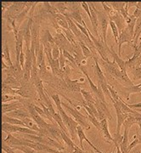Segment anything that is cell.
<instances>
[{"mask_svg": "<svg viewBox=\"0 0 141 153\" xmlns=\"http://www.w3.org/2000/svg\"><path fill=\"white\" fill-rule=\"evenodd\" d=\"M99 61L100 62L101 66L105 68V70L106 71V72L110 74L111 76H112L113 78H115L116 80L119 81L122 83H124L129 86H134V82L130 80V78L128 77L127 71H121V69L119 68V66H117L115 61H105L101 58H99Z\"/></svg>", "mask_w": 141, "mask_h": 153, "instance_id": "1", "label": "cell"}, {"mask_svg": "<svg viewBox=\"0 0 141 153\" xmlns=\"http://www.w3.org/2000/svg\"><path fill=\"white\" fill-rule=\"evenodd\" d=\"M51 98L53 99L54 104H55L56 107H57V110H58V112H59L60 114V116H61L62 120L64 122L65 127L67 128L68 131L70 133L71 140H74L75 138H76V135L77 134H76V128H77V126L79 125V124H78L72 117H69L68 115L65 113V111H64V109L62 108V104H61V101H60V95H59L58 94H51Z\"/></svg>", "mask_w": 141, "mask_h": 153, "instance_id": "2", "label": "cell"}, {"mask_svg": "<svg viewBox=\"0 0 141 153\" xmlns=\"http://www.w3.org/2000/svg\"><path fill=\"white\" fill-rule=\"evenodd\" d=\"M62 96L64 97V98L70 103V105L71 106H70L69 105L65 104L64 102H61V104H62V106H64L65 107V109L70 113L72 117H73V118H74V120L76 121V123L79 124V125L81 126L82 128H85L86 130H88V129H90V126L89 124L88 123V117L86 115H83L82 114L81 112L78 111L77 109V107L75 106V105L73 104V102L70 100V99L67 98L65 95L64 94H62Z\"/></svg>", "mask_w": 141, "mask_h": 153, "instance_id": "3", "label": "cell"}, {"mask_svg": "<svg viewBox=\"0 0 141 153\" xmlns=\"http://www.w3.org/2000/svg\"><path fill=\"white\" fill-rule=\"evenodd\" d=\"M98 21L100 24V29H101V33H102V39L104 41L105 45H107V41H106V37H107V28H108L109 22L110 19L105 14V12L103 11L97 10Z\"/></svg>", "mask_w": 141, "mask_h": 153, "instance_id": "4", "label": "cell"}, {"mask_svg": "<svg viewBox=\"0 0 141 153\" xmlns=\"http://www.w3.org/2000/svg\"><path fill=\"white\" fill-rule=\"evenodd\" d=\"M26 6H27V3H22V2L13 3V4L5 11V15H4L3 16H9L16 19V17L25 10Z\"/></svg>", "mask_w": 141, "mask_h": 153, "instance_id": "5", "label": "cell"}, {"mask_svg": "<svg viewBox=\"0 0 141 153\" xmlns=\"http://www.w3.org/2000/svg\"><path fill=\"white\" fill-rule=\"evenodd\" d=\"M125 43L128 44L132 47L134 46V36L131 34L127 27H125L119 34V39H118V55L121 56V49H122V45Z\"/></svg>", "mask_w": 141, "mask_h": 153, "instance_id": "6", "label": "cell"}, {"mask_svg": "<svg viewBox=\"0 0 141 153\" xmlns=\"http://www.w3.org/2000/svg\"><path fill=\"white\" fill-rule=\"evenodd\" d=\"M6 75H10L16 77L19 82H22L23 76H24V70L22 69V66L20 63L16 61V63L10 66L8 70H5Z\"/></svg>", "mask_w": 141, "mask_h": 153, "instance_id": "7", "label": "cell"}, {"mask_svg": "<svg viewBox=\"0 0 141 153\" xmlns=\"http://www.w3.org/2000/svg\"><path fill=\"white\" fill-rule=\"evenodd\" d=\"M88 7H89V10H90V14H91V18L89 19L90 22L92 23L93 28H94V32L95 33V36L96 38L100 39L102 38V37L99 38V33H98V16H97V9L95 8V6L94 4V3H91V2H88Z\"/></svg>", "mask_w": 141, "mask_h": 153, "instance_id": "8", "label": "cell"}, {"mask_svg": "<svg viewBox=\"0 0 141 153\" xmlns=\"http://www.w3.org/2000/svg\"><path fill=\"white\" fill-rule=\"evenodd\" d=\"M105 49H106V51H108L109 53L111 55L112 58H113V61H115V63L119 66L121 71H127V67H126V64H125V60H122V57L119 56L118 54L115 51L113 46H111V48H109L108 45H105Z\"/></svg>", "mask_w": 141, "mask_h": 153, "instance_id": "9", "label": "cell"}, {"mask_svg": "<svg viewBox=\"0 0 141 153\" xmlns=\"http://www.w3.org/2000/svg\"><path fill=\"white\" fill-rule=\"evenodd\" d=\"M65 82L66 88L68 90H70L71 92H74V93H78V92H81L82 90V85L83 83H81L79 79H76V80H71L69 78L68 76H65Z\"/></svg>", "mask_w": 141, "mask_h": 153, "instance_id": "10", "label": "cell"}, {"mask_svg": "<svg viewBox=\"0 0 141 153\" xmlns=\"http://www.w3.org/2000/svg\"><path fill=\"white\" fill-rule=\"evenodd\" d=\"M76 134H77V136H78V138H79V142H80V148H81L82 151H85L84 150V147H83V144H82V142H83V140H85L86 142H88V144L91 146V147L97 153H103L101 151H99V149H98L97 147H95L94 145H93L92 143L89 141V140L88 139L87 136L85 135V133H84V131H83V128H82L81 126L78 125L77 126V128H76Z\"/></svg>", "mask_w": 141, "mask_h": 153, "instance_id": "11", "label": "cell"}, {"mask_svg": "<svg viewBox=\"0 0 141 153\" xmlns=\"http://www.w3.org/2000/svg\"><path fill=\"white\" fill-rule=\"evenodd\" d=\"M112 103H113V105H114L115 109H116V112H117V134H120V131H121V127L123 125V123H124L125 119L128 117L127 115H125L122 110L120 108V106L118 105L115 102L114 100H112Z\"/></svg>", "mask_w": 141, "mask_h": 153, "instance_id": "12", "label": "cell"}, {"mask_svg": "<svg viewBox=\"0 0 141 153\" xmlns=\"http://www.w3.org/2000/svg\"><path fill=\"white\" fill-rule=\"evenodd\" d=\"M24 105L22 102L16 101V102H10V103H4L2 105V112L3 114H6L8 112H12L14 111L22 108Z\"/></svg>", "mask_w": 141, "mask_h": 153, "instance_id": "13", "label": "cell"}, {"mask_svg": "<svg viewBox=\"0 0 141 153\" xmlns=\"http://www.w3.org/2000/svg\"><path fill=\"white\" fill-rule=\"evenodd\" d=\"M94 105H95L97 111H102L104 114L105 115V117H106L107 119L112 120V116H111L110 111H109L106 103H104L101 100H99L97 97H95V103H94Z\"/></svg>", "mask_w": 141, "mask_h": 153, "instance_id": "14", "label": "cell"}, {"mask_svg": "<svg viewBox=\"0 0 141 153\" xmlns=\"http://www.w3.org/2000/svg\"><path fill=\"white\" fill-rule=\"evenodd\" d=\"M3 140L11 147L24 146V141L22 140V138H16V137L13 136L11 134H8V136L6 137L5 139H4Z\"/></svg>", "mask_w": 141, "mask_h": 153, "instance_id": "15", "label": "cell"}, {"mask_svg": "<svg viewBox=\"0 0 141 153\" xmlns=\"http://www.w3.org/2000/svg\"><path fill=\"white\" fill-rule=\"evenodd\" d=\"M99 123H100V126H101V132L103 133L104 137L106 140V141L108 143H113V137L109 131L107 119L105 118V119L99 121Z\"/></svg>", "mask_w": 141, "mask_h": 153, "instance_id": "16", "label": "cell"}, {"mask_svg": "<svg viewBox=\"0 0 141 153\" xmlns=\"http://www.w3.org/2000/svg\"><path fill=\"white\" fill-rule=\"evenodd\" d=\"M10 117H15V118H18L20 120H23L24 118L31 117V115L28 112L27 110H25L22 107V108H20V109L16 110V111H14L10 112Z\"/></svg>", "mask_w": 141, "mask_h": 153, "instance_id": "17", "label": "cell"}, {"mask_svg": "<svg viewBox=\"0 0 141 153\" xmlns=\"http://www.w3.org/2000/svg\"><path fill=\"white\" fill-rule=\"evenodd\" d=\"M3 83L9 87L14 88H18L22 87V82H19L16 77L10 76V75H6V78L3 81Z\"/></svg>", "mask_w": 141, "mask_h": 153, "instance_id": "18", "label": "cell"}, {"mask_svg": "<svg viewBox=\"0 0 141 153\" xmlns=\"http://www.w3.org/2000/svg\"><path fill=\"white\" fill-rule=\"evenodd\" d=\"M2 120H3V123H10L12 125L26 127L25 123H24L22 120H20V119H18V118L12 117H10V116H7L6 114H3V116H2Z\"/></svg>", "mask_w": 141, "mask_h": 153, "instance_id": "19", "label": "cell"}, {"mask_svg": "<svg viewBox=\"0 0 141 153\" xmlns=\"http://www.w3.org/2000/svg\"><path fill=\"white\" fill-rule=\"evenodd\" d=\"M2 60H5V63H7L10 66H12L14 64L12 63V60L10 58V49H9V46H8V43L5 40V43L3 48V52H2Z\"/></svg>", "mask_w": 141, "mask_h": 153, "instance_id": "20", "label": "cell"}, {"mask_svg": "<svg viewBox=\"0 0 141 153\" xmlns=\"http://www.w3.org/2000/svg\"><path fill=\"white\" fill-rule=\"evenodd\" d=\"M54 19V21L56 22V23L60 26V27L63 29H69V26H68V22L66 21L65 18L63 15H61L60 13H58L57 15H55L54 16H53Z\"/></svg>", "mask_w": 141, "mask_h": 153, "instance_id": "21", "label": "cell"}, {"mask_svg": "<svg viewBox=\"0 0 141 153\" xmlns=\"http://www.w3.org/2000/svg\"><path fill=\"white\" fill-rule=\"evenodd\" d=\"M12 100H17L23 103L25 101V99L22 98L19 95H11V94H2V102L4 103H10L12 102Z\"/></svg>", "mask_w": 141, "mask_h": 153, "instance_id": "22", "label": "cell"}, {"mask_svg": "<svg viewBox=\"0 0 141 153\" xmlns=\"http://www.w3.org/2000/svg\"><path fill=\"white\" fill-rule=\"evenodd\" d=\"M122 89L125 92L128 93L127 95V100H129V95L131 94H140L141 93V83L137 84V85H134V86H129V87H124L122 88Z\"/></svg>", "mask_w": 141, "mask_h": 153, "instance_id": "23", "label": "cell"}, {"mask_svg": "<svg viewBox=\"0 0 141 153\" xmlns=\"http://www.w3.org/2000/svg\"><path fill=\"white\" fill-rule=\"evenodd\" d=\"M80 70H81L82 71V73L85 75V76H86V78H87L88 82V83H89V85H90V88H91V89L93 90V92L95 94H98V85H95L94 83V82L92 81V79L90 78V76H89V75L88 74L87 71H86V69H85V67L83 66H80L79 67H78Z\"/></svg>", "mask_w": 141, "mask_h": 153, "instance_id": "24", "label": "cell"}, {"mask_svg": "<svg viewBox=\"0 0 141 153\" xmlns=\"http://www.w3.org/2000/svg\"><path fill=\"white\" fill-rule=\"evenodd\" d=\"M77 43H78L80 48H81L82 55H83V56H84L86 59H87V58H89V57H93V55L92 53H91V51H90V49H88V47L87 45L83 43V41H82V40H77Z\"/></svg>", "mask_w": 141, "mask_h": 153, "instance_id": "25", "label": "cell"}, {"mask_svg": "<svg viewBox=\"0 0 141 153\" xmlns=\"http://www.w3.org/2000/svg\"><path fill=\"white\" fill-rule=\"evenodd\" d=\"M94 69H95V71H96V73H97L98 77L99 78V81L105 82H107V81H106V77L105 76L104 72L102 71V70L100 69V66L99 65V60H94Z\"/></svg>", "mask_w": 141, "mask_h": 153, "instance_id": "26", "label": "cell"}, {"mask_svg": "<svg viewBox=\"0 0 141 153\" xmlns=\"http://www.w3.org/2000/svg\"><path fill=\"white\" fill-rule=\"evenodd\" d=\"M82 97H83V100L88 102V103H91V104H94L95 103V97H94L92 95V94L88 91H86L85 89H82V88L81 92Z\"/></svg>", "mask_w": 141, "mask_h": 153, "instance_id": "27", "label": "cell"}, {"mask_svg": "<svg viewBox=\"0 0 141 153\" xmlns=\"http://www.w3.org/2000/svg\"><path fill=\"white\" fill-rule=\"evenodd\" d=\"M2 130L7 133V134L17 133V125H12L10 123H3V124H2Z\"/></svg>", "mask_w": 141, "mask_h": 153, "instance_id": "28", "label": "cell"}, {"mask_svg": "<svg viewBox=\"0 0 141 153\" xmlns=\"http://www.w3.org/2000/svg\"><path fill=\"white\" fill-rule=\"evenodd\" d=\"M109 25H110V27L111 28V31H112V34H113V36H114V39H115V42H116V44H118V39H119V30H118V28L116 26V24H115L114 22H112V21H110L109 22Z\"/></svg>", "mask_w": 141, "mask_h": 153, "instance_id": "29", "label": "cell"}, {"mask_svg": "<svg viewBox=\"0 0 141 153\" xmlns=\"http://www.w3.org/2000/svg\"><path fill=\"white\" fill-rule=\"evenodd\" d=\"M140 144H141V136L140 134V133H138V134H136L135 135H134V137H133V141H132V143L128 146V152H130L133 148L135 147L136 146H138Z\"/></svg>", "mask_w": 141, "mask_h": 153, "instance_id": "30", "label": "cell"}, {"mask_svg": "<svg viewBox=\"0 0 141 153\" xmlns=\"http://www.w3.org/2000/svg\"><path fill=\"white\" fill-rule=\"evenodd\" d=\"M86 116H87L88 119L93 124H94V126L96 127V128H97L98 130H99V131H101V126H100L99 121L94 116H91V115H89L88 113H86Z\"/></svg>", "mask_w": 141, "mask_h": 153, "instance_id": "31", "label": "cell"}, {"mask_svg": "<svg viewBox=\"0 0 141 153\" xmlns=\"http://www.w3.org/2000/svg\"><path fill=\"white\" fill-rule=\"evenodd\" d=\"M62 51H63V55H64V56L66 58V60H69L73 66H76V60H75V59H74L73 55H71L70 52H69L68 50H66V49H62Z\"/></svg>", "mask_w": 141, "mask_h": 153, "instance_id": "32", "label": "cell"}, {"mask_svg": "<svg viewBox=\"0 0 141 153\" xmlns=\"http://www.w3.org/2000/svg\"><path fill=\"white\" fill-rule=\"evenodd\" d=\"M112 137H113V143L115 146H120V144L122 142L123 140V135H121V134L115 133Z\"/></svg>", "mask_w": 141, "mask_h": 153, "instance_id": "33", "label": "cell"}, {"mask_svg": "<svg viewBox=\"0 0 141 153\" xmlns=\"http://www.w3.org/2000/svg\"><path fill=\"white\" fill-rule=\"evenodd\" d=\"M60 49L59 48L58 45H54L53 48H52V56H53V59L54 60H58L60 58Z\"/></svg>", "mask_w": 141, "mask_h": 153, "instance_id": "34", "label": "cell"}, {"mask_svg": "<svg viewBox=\"0 0 141 153\" xmlns=\"http://www.w3.org/2000/svg\"><path fill=\"white\" fill-rule=\"evenodd\" d=\"M44 34H45V36H46V38H47V40H48L49 44H50V45H51L52 47H53L54 45H55L54 37L51 35V33H49V30H44Z\"/></svg>", "mask_w": 141, "mask_h": 153, "instance_id": "35", "label": "cell"}, {"mask_svg": "<svg viewBox=\"0 0 141 153\" xmlns=\"http://www.w3.org/2000/svg\"><path fill=\"white\" fill-rule=\"evenodd\" d=\"M2 150L4 152H5V153H16L15 151H14V149L11 147V146H10L9 145H7L4 140L2 142Z\"/></svg>", "mask_w": 141, "mask_h": 153, "instance_id": "36", "label": "cell"}, {"mask_svg": "<svg viewBox=\"0 0 141 153\" xmlns=\"http://www.w3.org/2000/svg\"><path fill=\"white\" fill-rule=\"evenodd\" d=\"M133 71V75H134V77L135 80H138V79H141V68L140 67H138L134 69Z\"/></svg>", "mask_w": 141, "mask_h": 153, "instance_id": "37", "label": "cell"}, {"mask_svg": "<svg viewBox=\"0 0 141 153\" xmlns=\"http://www.w3.org/2000/svg\"><path fill=\"white\" fill-rule=\"evenodd\" d=\"M34 108L37 111V112H38V114L40 115L44 119H46V115H45V112H44V109L42 107H38V105H34Z\"/></svg>", "mask_w": 141, "mask_h": 153, "instance_id": "38", "label": "cell"}, {"mask_svg": "<svg viewBox=\"0 0 141 153\" xmlns=\"http://www.w3.org/2000/svg\"><path fill=\"white\" fill-rule=\"evenodd\" d=\"M13 4V3H11V2H3L2 3V10H3V13H4V11H6L11 5Z\"/></svg>", "mask_w": 141, "mask_h": 153, "instance_id": "39", "label": "cell"}, {"mask_svg": "<svg viewBox=\"0 0 141 153\" xmlns=\"http://www.w3.org/2000/svg\"><path fill=\"white\" fill-rule=\"evenodd\" d=\"M70 152H71V153H87L85 151H82L81 148L77 146L73 149H70Z\"/></svg>", "mask_w": 141, "mask_h": 153, "instance_id": "40", "label": "cell"}, {"mask_svg": "<svg viewBox=\"0 0 141 153\" xmlns=\"http://www.w3.org/2000/svg\"><path fill=\"white\" fill-rule=\"evenodd\" d=\"M133 16L135 17L136 19H139V18H140L141 17V10H138V9H136L134 11V13H133Z\"/></svg>", "mask_w": 141, "mask_h": 153, "instance_id": "41", "label": "cell"}, {"mask_svg": "<svg viewBox=\"0 0 141 153\" xmlns=\"http://www.w3.org/2000/svg\"><path fill=\"white\" fill-rule=\"evenodd\" d=\"M10 66H9L7 63H4V60H2V69L3 70H8Z\"/></svg>", "mask_w": 141, "mask_h": 153, "instance_id": "42", "label": "cell"}, {"mask_svg": "<svg viewBox=\"0 0 141 153\" xmlns=\"http://www.w3.org/2000/svg\"><path fill=\"white\" fill-rule=\"evenodd\" d=\"M135 7L136 9H138V10H141V2H137Z\"/></svg>", "mask_w": 141, "mask_h": 153, "instance_id": "43", "label": "cell"}, {"mask_svg": "<svg viewBox=\"0 0 141 153\" xmlns=\"http://www.w3.org/2000/svg\"><path fill=\"white\" fill-rule=\"evenodd\" d=\"M116 148H117V153H122L120 146H116Z\"/></svg>", "mask_w": 141, "mask_h": 153, "instance_id": "44", "label": "cell"}, {"mask_svg": "<svg viewBox=\"0 0 141 153\" xmlns=\"http://www.w3.org/2000/svg\"><path fill=\"white\" fill-rule=\"evenodd\" d=\"M138 125H139V128H140V136H141V123H139Z\"/></svg>", "mask_w": 141, "mask_h": 153, "instance_id": "45", "label": "cell"}, {"mask_svg": "<svg viewBox=\"0 0 141 153\" xmlns=\"http://www.w3.org/2000/svg\"><path fill=\"white\" fill-rule=\"evenodd\" d=\"M136 111H138V112H141V108H139V109H136Z\"/></svg>", "mask_w": 141, "mask_h": 153, "instance_id": "46", "label": "cell"}, {"mask_svg": "<svg viewBox=\"0 0 141 153\" xmlns=\"http://www.w3.org/2000/svg\"><path fill=\"white\" fill-rule=\"evenodd\" d=\"M135 153H141V152H140V151H137V152H136Z\"/></svg>", "mask_w": 141, "mask_h": 153, "instance_id": "47", "label": "cell"}, {"mask_svg": "<svg viewBox=\"0 0 141 153\" xmlns=\"http://www.w3.org/2000/svg\"><path fill=\"white\" fill-rule=\"evenodd\" d=\"M92 153H94V152H92Z\"/></svg>", "mask_w": 141, "mask_h": 153, "instance_id": "48", "label": "cell"}]
</instances>
